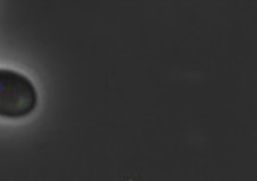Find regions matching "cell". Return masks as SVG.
<instances>
[{
	"mask_svg": "<svg viewBox=\"0 0 257 181\" xmlns=\"http://www.w3.org/2000/svg\"><path fill=\"white\" fill-rule=\"evenodd\" d=\"M37 90L22 73L0 69V117L23 118L37 107Z\"/></svg>",
	"mask_w": 257,
	"mask_h": 181,
	"instance_id": "obj_1",
	"label": "cell"
}]
</instances>
